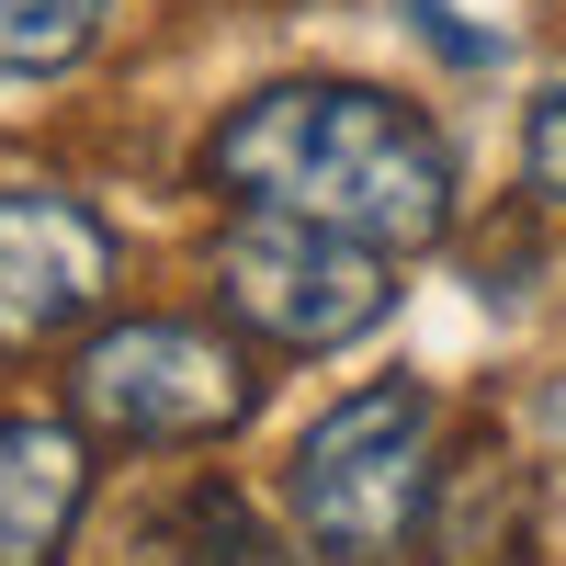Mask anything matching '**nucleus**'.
Listing matches in <instances>:
<instances>
[{"instance_id":"39448f33","label":"nucleus","mask_w":566,"mask_h":566,"mask_svg":"<svg viewBox=\"0 0 566 566\" xmlns=\"http://www.w3.org/2000/svg\"><path fill=\"white\" fill-rule=\"evenodd\" d=\"M114 295V227L80 193H34L12 181L0 193V352H45L91 328Z\"/></svg>"},{"instance_id":"0eeeda50","label":"nucleus","mask_w":566,"mask_h":566,"mask_svg":"<svg viewBox=\"0 0 566 566\" xmlns=\"http://www.w3.org/2000/svg\"><path fill=\"white\" fill-rule=\"evenodd\" d=\"M419 544H431V566H522L533 555V476H522V453L476 442V453L431 464Z\"/></svg>"},{"instance_id":"423d86ee","label":"nucleus","mask_w":566,"mask_h":566,"mask_svg":"<svg viewBox=\"0 0 566 566\" xmlns=\"http://www.w3.org/2000/svg\"><path fill=\"white\" fill-rule=\"evenodd\" d=\"M91 510L80 419H0V566H57Z\"/></svg>"},{"instance_id":"9d476101","label":"nucleus","mask_w":566,"mask_h":566,"mask_svg":"<svg viewBox=\"0 0 566 566\" xmlns=\"http://www.w3.org/2000/svg\"><path fill=\"white\" fill-rule=\"evenodd\" d=\"M522 193L533 205H566V80L522 114Z\"/></svg>"},{"instance_id":"7ed1b4c3","label":"nucleus","mask_w":566,"mask_h":566,"mask_svg":"<svg viewBox=\"0 0 566 566\" xmlns=\"http://www.w3.org/2000/svg\"><path fill=\"white\" fill-rule=\"evenodd\" d=\"M386 261L397 250L352 239V227L239 205V227H227V250H216V295L272 352H352V340H374V328L397 317V272Z\"/></svg>"},{"instance_id":"f03ea898","label":"nucleus","mask_w":566,"mask_h":566,"mask_svg":"<svg viewBox=\"0 0 566 566\" xmlns=\"http://www.w3.org/2000/svg\"><path fill=\"white\" fill-rule=\"evenodd\" d=\"M442 442V397L419 374H374V386L328 397V419H306L295 464H283V499L328 566H386L419 533V499H431V453Z\"/></svg>"},{"instance_id":"20e7f679","label":"nucleus","mask_w":566,"mask_h":566,"mask_svg":"<svg viewBox=\"0 0 566 566\" xmlns=\"http://www.w3.org/2000/svg\"><path fill=\"white\" fill-rule=\"evenodd\" d=\"M69 408H80V431H114V442H216L261 408V374L227 328L125 317L69 363Z\"/></svg>"},{"instance_id":"f257e3e1","label":"nucleus","mask_w":566,"mask_h":566,"mask_svg":"<svg viewBox=\"0 0 566 566\" xmlns=\"http://www.w3.org/2000/svg\"><path fill=\"white\" fill-rule=\"evenodd\" d=\"M205 181L261 216H317L374 250H442L464 216L453 136L374 80H272L205 136Z\"/></svg>"},{"instance_id":"6e6552de","label":"nucleus","mask_w":566,"mask_h":566,"mask_svg":"<svg viewBox=\"0 0 566 566\" xmlns=\"http://www.w3.org/2000/svg\"><path fill=\"white\" fill-rule=\"evenodd\" d=\"M103 0H0V80H57L91 57Z\"/></svg>"},{"instance_id":"1a4fd4ad","label":"nucleus","mask_w":566,"mask_h":566,"mask_svg":"<svg viewBox=\"0 0 566 566\" xmlns=\"http://www.w3.org/2000/svg\"><path fill=\"white\" fill-rule=\"evenodd\" d=\"M181 544H193L181 566H272L261 522H250V510L227 499V488H205V499H181Z\"/></svg>"}]
</instances>
